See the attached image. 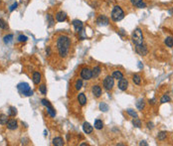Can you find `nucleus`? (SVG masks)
<instances>
[{
  "instance_id": "nucleus-32",
  "label": "nucleus",
  "mask_w": 173,
  "mask_h": 146,
  "mask_svg": "<svg viewBox=\"0 0 173 146\" xmlns=\"http://www.w3.org/2000/svg\"><path fill=\"white\" fill-rule=\"evenodd\" d=\"M166 136H167V133H166L165 131H161V132H159L158 135H157V139H158V140H164V139L166 138Z\"/></svg>"
},
{
  "instance_id": "nucleus-41",
  "label": "nucleus",
  "mask_w": 173,
  "mask_h": 146,
  "mask_svg": "<svg viewBox=\"0 0 173 146\" xmlns=\"http://www.w3.org/2000/svg\"><path fill=\"white\" fill-rule=\"evenodd\" d=\"M130 1H131V3H132L133 5H135V6H136L139 2H140V1H142V0H130Z\"/></svg>"
},
{
  "instance_id": "nucleus-11",
  "label": "nucleus",
  "mask_w": 173,
  "mask_h": 146,
  "mask_svg": "<svg viewBox=\"0 0 173 146\" xmlns=\"http://www.w3.org/2000/svg\"><path fill=\"white\" fill-rule=\"evenodd\" d=\"M6 125H7V128L10 129V130H15L18 127V123H17V121L15 119H9L7 121Z\"/></svg>"
},
{
  "instance_id": "nucleus-19",
  "label": "nucleus",
  "mask_w": 173,
  "mask_h": 146,
  "mask_svg": "<svg viewBox=\"0 0 173 146\" xmlns=\"http://www.w3.org/2000/svg\"><path fill=\"white\" fill-rule=\"evenodd\" d=\"M103 127H104V122H103V120L97 119V120L95 121V128H96V129L101 130V129H103Z\"/></svg>"
},
{
  "instance_id": "nucleus-13",
  "label": "nucleus",
  "mask_w": 173,
  "mask_h": 146,
  "mask_svg": "<svg viewBox=\"0 0 173 146\" xmlns=\"http://www.w3.org/2000/svg\"><path fill=\"white\" fill-rule=\"evenodd\" d=\"M83 130H84L85 133L91 134L92 132V130H93V128H92V126L89 122H85V123L83 124Z\"/></svg>"
},
{
  "instance_id": "nucleus-1",
  "label": "nucleus",
  "mask_w": 173,
  "mask_h": 146,
  "mask_svg": "<svg viewBox=\"0 0 173 146\" xmlns=\"http://www.w3.org/2000/svg\"><path fill=\"white\" fill-rule=\"evenodd\" d=\"M71 46V40L67 36H61L57 40V49L59 55L63 58L67 57L69 53V49Z\"/></svg>"
},
{
  "instance_id": "nucleus-30",
  "label": "nucleus",
  "mask_w": 173,
  "mask_h": 146,
  "mask_svg": "<svg viewBox=\"0 0 173 146\" xmlns=\"http://www.w3.org/2000/svg\"><path fill=\"white\" fill-rule=\"evenodd\" d=\"M170 101H171L170 96L167 95V94H164L161 98V100H160V102H161V103H166V102H169Z\"/></svg>"
},
{
  "instance_id": "nucleus-23",
  "label": "nucleus",
  "mask_w": 173,
  "mask_h": 146,
  "mask_svg": "<svg viewBox=\"0 0 173 146\" xmlns=\"http://www.w3.org/2000/svg\"><path fill=\"white\" fill-rule=\"evenodd\" d=\"M165 45L167 46V47H173V37H167L166 39H165Z\"/></svg>"
},
{
  "instance_id": "nucleus-26",
  "label": "nucleus",
  "mask_w": 173,
  "mask_h": 146,
  "mask_svg": "<svg viewBox=\"0 0 173 146\" xmlns=\"http://www.w3.org/2000/svg\"><path fill=\"white\" fill-rule=\"evenodd\" d=\"M12 39H13V35H12V34H8V35H6V36L3 38L5 44H9L12 41Z\"/></svg>"
},
{
  "instance_id": "nucleus-7",
  "label": "nucleus",
  "mask_w": 173,
  "mask_h": 146,
  "mask_svg": "<svg viewBox=\"0 0 173 146\" xmlns=\"http://www.w3.org/2000/svg\"><path fill=\"white\" fill-rule=\"evenodd\" d=\"M135 50H136V52L138 53L140 56H145V55H147V53H148L146 46L142 45V44H140V45H136Z\"/></svg>"
},
{
  "instance_id": "nucleus-43",
  "label": "nucleus",
  "mask_w": 173,
  "mask_h": 146,
  "mask_svg": "<svg viewBox=\"0 0 173 146\" xmlns=\"http://www.w3.org/2000/svg\"><path fill=\"white\" fill-rule=\"evenodd\" d=\"M147 126H148V128L151 129V128H153V123H152V122H148V123H147Z\"/></svg>"
},
{
  "instance_id": "nucleus-4",
  "label": "nucleus",
  "mask_w": 173,
  "mask_h": 146,
  "mask_svg": "<svg viewBox=\"0 0 173 146\" xmlns=\"http://www.w3.org/2000/svg\"><path fill=\"white\" fill-rule=\"evenodd\" d=\"M18 90L23 93L25 96H31L33 95V91L31 90V88L29 87V85L27 83H21L18 85Z\"/></svg>"
},
{
  "instance_id": "nucleus-24",
  "label": "nucleus",
  "mask_w": 173,
  "mask_h": 146,
  "mask_svg": "<svg viewBox=\"0 0 173 146\" xmlns=\"http://www.w3.org/2000/svg\"><path fill=\"white\" fill-rule=\"evenodd\" d=\"M100 110H102L104 112H106L108 110V105L105 102H101L100 103Z\"/></svg>"
},
{
  "instance_id": "nucleus-28",
  "label": "nucleus",
  "mask_w": 173,
  "mask_h": 146,
  "mask_svg": "<svg viewBox=\"0 0 173 146\" xmlns=\"http://www.w3.org/2000/svg\"><path fill=\"white\" fill-rule=\"evenodd\" d=\"M47 20H48V23H49V26H50V27L54 25L55 20H54V18H53V16H52L51 14H48V15H47Z\"/></svg>"
},
{
  "instance_id": "nucleus-2",
  "label": "nucleus",
  "mask_w": 173,
  "mask_h": 146,
  "mask_svg": "<svg viewBox=\"0 0 173 146\" xmlns=\"http://www.w3.org/2000/svg\"><path fill=\"white\" fill-rule=\"evenodd\" d=\"M124 18V12L121 9V7L119 6H115L113 11H112V19L117 22V21H120Z\"/></svg>"
},
{
  "instance_id": "nucleus-21",
  "label": "nucleus",
  "mask_w": 173,
  "mask_h": 146,
  "mask_svg": "<svg viewBox=\"0 0 173 146\" xmlns=\"http://www.w3.org/2000/svg\"><path fill=\"white\" fill-rule=\"evenodd\" d=\"M7 121H8V116H7L6 114L1 113V114H0V124H1V125H4V124L7 123Z\"/></svg>"
},
{
  "instance_id": "nucleus-31",
  "label": "nucleus",
  "mask_w": 173,
  "mask_h": 146,
  "mask_svg": "<svg viewBox=\"0 0 173 146\" xmlns=\"http://www.w3.org/2000/svg\"><path fill=\"white\" fill-rule=\"evenodd\" d=\"M47 110H48V113L52 116V117H55V115H56V111H55V109L53 108V106L51 105V106H49V107H47Z\"/></svg>"
},
{
  "instance_id": "nucleus-27",
  "label": "nucleus",
  "mask_w": 173,
  "mask_h": 146,
  "mask_svg": "<svg viewBox=\"0 0 173 146\" xmlns=\"http://www.w3.org/2000/svg\"><path fill=\"white\" fill-rule=\"evenodd\" d=\"M132 80H133V83H134L135 85H140V83H141V78H140L139 75H134V76L132 77Z\"/></svg>"
},
{
  "instance_id": "nucleus-44",
  "label": "nucleus",
  "mask_w": 173,
  "mask_h": 146,
  "mask_svg": "<svg viewBox=\"0 0 173 146\" xmlns=\"http://www.w3.org/2000/svg\"><path fill=\"white\" fill-rule=\"evenodd\" d=\"M46 52H47V55H48V56H50V54H51V50H50V48H49V47L47 48Z\"/></svg>"
},
{
  "instance_id": "nucleus-34",
  "label": "nucleus",
  "mask_w": 173,
  "mask_h": 146,
  "mask_svg": "<svg viewBox=\"0 0 173 146\" xmlns=\"http://www.w3.org/2000/svg\"><path fill=\"white\" fill-rule=\"evenodd\" d=\"M75 87H76V90H81L82 87H83V80L82 79H78L77 82H76V85H75Z\"/></svg>"
},
{
  "instance_id": "nucleus-37",
  "label": "nucleus",
  "mask_w": 173,
  "mask_h": 146,
  "mask_svg": "<svg viewBox=\"0 0 173 146\" xmlns=\"http://www.w3.org/2000/svg\"><path fill=\"white\" fill-rule=\"evenodd\" d=\"M27 39H28V38H27L26 36H24V35H20V36L18 37V41H19V42H26Z\"/></svg>"
},
{
  "instance_id": "nucleus-20",
  "label": "nucleus",
  "mask_w": 173,
  "mask_h": 146,
  "mask_svg": "<svg viewBox=\"0 0 173 146\" xmlns=\"http://www.w3.org/2000/svg\"><path fill=\"white\" fill-rule=\"evenodd\" d=\"M113 77H114V79L119 80L120 79L123 78V75H122V73L119 72V71H115V72L113 73Z\"/></svg>"
},
{
  "instance_id": "nucleus-5",
  "label": "nucleus",
  "mask_w": 173,
  "mask_h": 146,
  "mask_svg": "<svg viewBox=\"0 0 173 146\" xmlns=\"http://www.w3.org/2000/svg\"><path fill=\"white\" fill-rule=\"evenodd\" d=\"M115 86V79L113 76H107L105 77V79H104V88L106 90H113Z\"/></svg>"
},
{
  "instance_id": "nucleus-6",
  "label": "nucleus",
  "mask_w": 173,
  "mask_h": 146,
  "mask_svg": "<svg viewBox=\"0 0 173 146\" xmlns=\"http://www.w3.org/2000/svg\"><path fill=\"white\" fill-rule=\"evenodd\" d=\"M81 77H82V79H86V80L91 79L92 78V71H91L90 69H88V68L83 69V70L81 71Z\"/></svg>"
},
{
  "instance_id": "nucleus-3",
  "label": "nucleus",
  "mask_w": 173,
  "mask_h": 146,
  "mask_svg": "<svg viewBox=\"0 0 173 146\" xmlns=\"http://www.w3.org/2000/svg\"><path fill=\"white\" fill-rule=\"evenodd\" d=\"M132 42L135 45H140L143 43V34L139 28H136L132 33Z\"/></svg>"
},
{
  "instance_id": "nucleus-8",
  "label": "nucleus",
  "mask_w": 173,
  "mask_h": 146,
  "mask_svg": "<svg viewBox=\"0 0 173 146\" xmlns=\"http://www.w3.org/2000/svg\"><path fill=\"white\" fill-rule=\"evenodd\" d=\"M97 23L99 25H102V26H106V25H108L109 20L105 15H100L97 19Z\"/></svg>"
},
{
  "instance_id": "nucleus-45",
  "label": "nucleus",
  "mask_w": 173,
  "mask_h": 146,
  "mask_svg": "<svg viewBox=\"0 0 173 146\" xmlns=\"http://www.w3.org/2000/svg\"><path fill=\"white\" fill-rule=\"evenodd\" d=\"M149 103H150V104H152V105H153V104L155 103V99H152L151 101L149 100Z\"/></svg>"
},
{
  "instance_id": "nucleus-14",
  "label": "nucleus",
  "mask_w": 173,
  "mask_h": 146,
  "mask_svg": "<svg viewBox=\"0 0 173 146\" xmlns=\"http://www.w3.org/2000/svg\"><path fill=\"white\" fill-rule=\"evenodd\" d=\"M73 26L75 27V30L77 32H79V33L83 30V22L80 21V20H74L73 21Z\"/></svg>"
},
{
  "instance_id": "nucleus-40",
  "label": "nucleus",
  "mask_w": 173,
  "mask_h": 146,
  "mask_svg": "<svg viewBox=\"0 0 173 146\" xmlns=\"http://www.w3.org/2000/svg\"><path fill=\"white\" fill-rule=\"evenodd\" d=\"M17 6H18V3H14L11 7H10V9H9V10L12 12L13 10H14V9H16V7H17Z\"/></svg>"
},
{
  "instance_id": "nucleus-47",
  "label": "nucleus",
  "mask_w": 173,
  "mask_h": 146,
  "mask_svg": "<svg viewBox=\"0 0 173 146\" xmlns=\"http://www.w3.org/2000/svg\"><path fill=\"white\" fill-rule=\"evenodd\" d=\"M85 145H88V143H82L81 146H85Z\"/></svg>"
},
{
  "instance_id": "nucleus-22",
  "label": "nucleus",
  "mask_w": 173,
  "mask_h": 146,
  "mask_svg": "<svg viewBox=\"0 0 173 146\" xmlns=\"http://www.w3.org/2000/svg\"><path fill=\"white\" fill-rule=\"evenodd\" d=\"M144 105H145V102H144V101H143L142 99L138 100L137 102H136V107L138 108L139 110H142V109L144 108Z\"/></svg>"
},
{
  "instance_id": "nucleus-12",
  "label": "nucleus",
  "mask_w": 173,
  "mask_h": 146,
  "mask_svg": "<svg viewBox=\"0 0 173 146\" xmlns=\"http://www.w3.org/2000/svg\"><path fill=\"white\" fill-rule=\"evenodd\" d=\"M67 19V14L63 11H59L56 14V20L58 22H64Z\"/></svg>"
},
{
  "instance_id": "nucleus-46",
  "label": "nucleus",
  "mask_w": 173,
  "mask_h": 146,
  "mask_svg": "<svg viewBox=\"0 0 173 146\" xmlns=\"http://www.w3.org/2000/svg\"><path fill=\"white\" fill-rule=\"evenodd\" d=\"M138 67H139V69H142V68H143V65H142L140 62H139V64H138Z\"/></svg>"
},
{
  "instance_id": "nucleus-10",
  "label": "nucleus",
  "mask_w": 173,
  "mask_h": 146,
  "mask_svg": "<svg viewBox=\"0 0 173 146\" xmlns=\"http://www.w3.org/2000/svg\"><path fill=\"white\" fill-rule=\"evenodd\" d=\"M127 87H128V82L127 79H120L118 82V89L120 90H127Z\"/></svg>"
},
{
  "instance_id": "nucleus-25",
  "label": "nucleus",
  "mask_w": 173,
  "mask_h": 146,
  "mask_svg": "<svg viewBox=\"0 0 173 146\" xmlns=\"http://www.w3.org/2000/svg\"><path fill=\"white\" fill-rule=\"evenodd\" d=\"M16 114H17V109H16V107L11 106V107L9 108V110H8V115H9V116H12V117H14Z\"/></svg>"
},
{
  "instance_id": "nucleus-38",
  "label": "nucleus",
  "mask_w": 173,
  "mask_h": 146,
  "mask_svg": "<svg viewBox=\"0 0 173 146\" xmlns=\"http://www.w3.org/2000/svg\"><path fill=\"white\" fill-rule=\"evenodd\" d=\"M41 102H42V104H43V105H45L46 107H49V106H51V104H50L49 101H47L46 99H43V100L41 101Z\"/></svg>"
},
{
  "instance_id": "nucleus-18",
  "label": "nucleus",
  "mask_w": 173,
  "mask_h": 146,
  "mask_svg": "<svg viewBox=\"0 0 173 146\" xmlns=\"http://www.w3.org/2000/svg\"><path fill=\"white\" fill-rule=\"evenodd\" d=\"M78 101H79L81 105H85V104L87 103V98H86L85 93H79V95H78Z\"/></svg>"
},
{
  "instance_id": "nucleus-17",
  "label": "nucleus",
  "mask_w": 173,
  "mask_h": 146,
  "mask_svg": "<svg viewBox=\"0 0 173 146\" xmlns=\"http://www.w3.org/2000/svg\"><path fill=\"white\" fill-rule=\"evenodd\" d=\"M101 73H102V69H101V67H99V66L95 67L92 71V78H95V79H96V78H98V77L101 75Z\"/></svg>"
},
{
  "instance_id": "nucleus-15",
  "label": "nucleus",
  "mask_w": 173,
  "mask_h": 146,
  "mask_svg": "<svg viewBox=\"0 0 173 146\" xmlns=\"http://www.w3.org/2000/svg\"><path fill=\"white\" fill-rule=\"evenodd\" d=\"M41 74L39 73V72H35L34 74H33V77H32V79H33V83H34L35 85H39L40 84V82H41Z\"/></svg>"
},
{
  "instance_id": "nucleus-42",
  "label": "nucleus",
  "mask_w": 173,
  "mask_h": 146,
  "mask_svg": "<svg viewBox=\"0 0 173 146\" xmlns=\"http://www.w3.org/2000/svg\"><path fill=\"white\" fill-rule=\"evenodd\" d=\"M139 145H144V146H147L148 144L146 143V141H144V140H142V141H140V143H139Z\"/></svg>"
},
{
  "instance_id": "nucleus-29",
  "label": "nucleus",
  "mask_w": 173,
  "mask_h": 146,
  "mask_svg": "<svg viewBox=\"0 0 173 146\" xmlns=\"http://www.w3.org/2000/svg\"><path fill=\"white\" fill-rule=\"evenodd\" d=\"M132 124H133V126H135V127H141V121H140V119H138L137 117H135L133 120H132Z\"/></svg>"
},
{
  "instance_id": "nucleus-36",
  "label": "nucleus",
  "mask_w": 173,
  "mask_h": 146,
  "mask_svg": "<svg viewBox=\"0 0 173 146\" xmlns=\"http://www.w3.org/2000/svg\"><path fill=\"white\" fill-rule=\"evenodd\" d=\"M8 26H7V23L5 22L3 19H0V29H7Z\"/></svg>"
},
{
  "instance_id": "nucleus-9",
  "label": "nucleus",
  "mask_w": 173,
  "mask_h": 146,
  "mask_svg": "<svg viewBox=\"0 0 173 146\" xmlns=\"http://www.w3.org/2000/svg\"><path fill=\"white\" fill-rule=\"evenodd\" d=\"M92 92L95 98L99 99V98L102 95V89H101V87L98 86V85H97V86H93L92 88Z\"/></svg>"
},
{
  "instance_id": "nucleus-16",
  "label": "nucleus",
  "mask_w": 173,
  "mask_h": 146,
  "mask_svg": "<svg viewBox=\"0 0 173 146\" xmlns=\"http://www.w3.org/2000/svg\"><path fill=\"white\" fill-rule=\"evenodd\" d=\"M65 144V141L62 137H55L53 139V145L55 146H63Z\"/></svg>"
},
{
  "instance_id": "nucleus-35",
  "label": "nucleus",
  "mask_w": 173,
  "mask_h": 146,
  "mask_svg": "<svg viewBox=\"0 0 173 146\" xmlns=\"http://www.w3.org/2000/svg\"><path fill=\"white\" fill-rule=\"evenodd\" d=\"M39 90H40V92L42 93V94H46L47 93V87L45 85H41L40 86V88H39Z\"/></svg>"
},
{
  "instance_id": "nucleus-39",
  "label": "nucleus",
  "mask_w": 173,
  "mask_h": 146,
  "mask_svg": "<svg viewBox=\"0 0 173 146\" xmlns=\"http://www.w3.org/2000/svg\"><path fill=\"white\" fill-rule=\"evenodd\" d=\"M136 6H137L138 8H145V7H146V4H145L143 1H140L138 4L136 5Z\"/></svg>"
},
{
  "instance_id": "nucleus-33",
  "label": "nucleus",
  "mask_w": 173,
  "mask_h": 146,
  "mask_svg": "<svg viewBox=\"0 0 173 146\" xmlns=\"http://www.w3.org/2000/svg\"><path fill=\"white\" fill-rule=\"evenodd\" d=\"M127 111V113H128L130 116H132L133 118H135V117H137V116H138V115H137V113H136V111H134V110H133V109H131V108H128Z\"/></svg>"
}]
</instances>
